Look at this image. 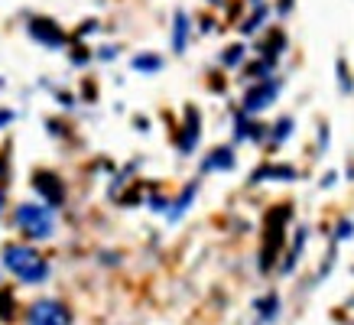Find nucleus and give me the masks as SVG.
I'll use <instances>...</instances> for the list:
<instances>
[{"label":"nucleus","mask_w":354,"mask_h":325,"mask_svg":"<svg viewBox=\"0 0 354 325\" xmlns=\"http://www.w3.org/2000/svg\"><path fill=\"white\" fill-rule=\"evenodd\" d=\"M3 263L23 283H43L49 277V263L43 260V254H36L32 248H23V244H10L3 250Z\"/></svg>","instance_id":"1"},{"label":"nucleus","mask_w":354,"mask_h":325,"mask_svg":"<svg viewBox=\"0 0 354 325\" xmlns=\"http://www.w3.org/2000/svg\"><path fill=\"white\" fill-rule=\"evenodd\" d=\"M17 228H20L26 238L43 241L53 234V215H49V208L26 202V205L17 208Z\"/></svg>","instance_id":"2"},{"label":"nucleus","mask_w":354,"mask_h":325,"mask_svg":"<svg viewBox=\"0 0 354 325\" xmlns=\"http://www.w3.org/2000/svg\"><path fill=\"white\" fill-rule=\"evenodd\" d=\"M26 325H72V313L55 299H39V303L30 306Z\"/></svg>","instance_id":"3"},{"label":"nucleus","mask_w":354,"mask_h":325,"mask_svg":"<svg viewBox=\"0 0 354 325\" xmlns=\"http://www.w3.org/2000/svg\"><path fill=\"white\" fill-rule=\"evenodd\" d=\"M32 185L46 195V202H49V205H62V185H59V179H55L53 173H36Z\"/></svg>","instance_id":"4"},{"label":"nucleus","mask_w":354,"mask_h":325,"mask_svg":"<svg viewBox=\"0 0 354 325\" xmlns=\"http://www.w3.org/2000/svg\"><path fill=\"white\" fill-rule=\"evenodd\" d=\"M277 98V85L273 82H267V85H260V88H254V91H247V98H244V108L247 111H263Z\"/></svg>","instance_id":"5"},{"label":"nucleus","mask_w":354,"mask_h":325,"mask_svg":"<svg viewBox=\"0 0 354 325\" xmlns=\"http://www.w3.org/2000/svg\"><path fill=\"white\" fill-rule=\"evenodd\" d=\"M30 32L36 36V39L49 43V46H59V43H62V32H59V26H55L53 20H43V17L30 23Z\"/></svg>","instance_id":"6"},{"label":"nucleus","mask_w":354,"mask_h":325,"mask_svg":"<svg viewBox=\"0 0 354 325\" xmlns=\"http://www.w3.org/2000/svg\"><path fill=\"white\" fill-rule=\"evenodd\" d=\"M185 39H189V17H176V36H172V46H176V53H183L185 49Z\"/></svg>","instance_id":"7"},{"label":"nucleus","mask_w":354,"mask_h":325,"mask_svg":"<svg viewBox=\"0 0 354 325\" xmlns=\"http://www.w3.org/2000/svg\"><path fill=\"white\" fill-rule=\"evenodd\" d=\"M195 140H198V114L192 111V118H189V130H185V137H183V150L189 153L195 147Z\"/></svg>","instance_id":"8"},{"label":"nucleus","mask_w":354,"mask_h":325,"mask_svg":"<svg viewBox=\"0 0 354 325\" xmlns=\"http://www.w3.org/2000/svg\"><path fill=\"white\" fill-rule=\"evenodd\" d=\"M231 162H234V156H231V150H227V147H225V150H218L215 156L208 160V169H215V166H225V169H227Z\"/></svg>","instance_id":"9"},{"label":"nucleus","mask_w":354,"mask_h":325,"mask_svg":"<svg viewBox=\"0 0 354 325\" xmlns=\"http://www.w3.org/2000/svg\"><path fill=\"white\" fill-rule=\"evenodd\" d=\"M133 65H137V68H160V59H156V55H140V59H137V62H133Z\"/></svg>","instance_id":"10"},{"label":"nucleus","mask_w":354,"mask_h":325,"mask_svg":"<svg viewBox=\"0 0 354 325\" xmlns=\"http://www.w3.org/2000/svg\"><path fill=\"white\" fill-rule=\"evenodd\" d=\"M263 315H277V296H267V299H263Z\"/></svg>","instance_id":"11"}]
</instances>
